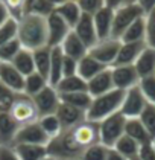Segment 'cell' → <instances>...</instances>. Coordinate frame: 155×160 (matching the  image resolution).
<instances>
[{
	"instance_id": "obj_55",
	"label": "cell",
	"mask_w": 155,
	"mask_h": 160,
	"mask_svg": "<svg viewBox=\"0 0 155 160\" xmlns=\"http://www.w3.org/2000/svg\"><path fill=\"white\" fill-rule=\"evenodd\" d=\"M6 90H8V88H6V87H5L3 84H2V82H0V96H2V95H3V93H5Z\"/></svg>"
},
{
	"instance_id": "obj_25",
	"label": "cell",
	"mask_w": 155,
	"mask_h": 160,
	"mask_svg": "<svg viewBox=\"0 0 155 160\" xmlns=\"http://www.w3.org/2000/svg\"><path fill=\"white\" fill-rule=\"evenodd\" d=\"M53 12L58 14L61 18L70 26V29H73L76 26V23L79 22V18L82 15V11H81V8L78 6L76 2H64L62 5L55 8Z\"/></svg>"
},
{
	"instance_id": "obj_11",
	"label": "cell",
	"mask_w": 155,
	"mask_h": 160,
	"mask_svg": "<svg viewBox=\"0 0 155 160\" xmlns=\"http://www.w3.org/2000/svg\"><path fill=\"white\" fill-rule=\"evenodd\" d=\"M49 140L50 139L46 136V133L43 131V128L40 127V123L36 121V122L22 125L18 128L14 145L27 143V145H44V147H47Z\"/></svg>"
},
{
	"instance_id": "obj_26",
	"label": "cell",
	"mask_w": 155,
	"mask_h": 160,
	"mask_svg": "<svg viewBox=\"0 0 155 160\" xmlns=\"http://www.w3.org/2000/svg\"><path fill=\"white\" fill-rule=\"evenodd\" d=\"M9 64H12L20 73L23 75L24 78H26L27 75H31V73L35 72L34 53H32V50H27V49H24V48L15 55V58H14Z\"/></svg>"
},
{
	"instance_id": "obj_29",
	"label": "cell",
	"mask_w": 155,
	"mask_h": 160,
	"mask_svg": "<svg viewBox=\"0 0 155 160\" xmlns=\"http://www.w3.org/2000/svg\"><path fill=\"white\" fill-rule=\"evenodd\" d=\"M60 95L65 93H76V92H87V81H84L79 75L65 76L55 86Z\"/></svg>"
},
{
	"instance_id": "obj_19",
	"label": "cell",
	"mask_w": 155,
	"mask_h": 160,
	"mask_svg": "<svg viewBox=\"0 0 155 160\" xmlns=\"http://www.w3.org/2000/svg\"><path fill=\"white\" fill-rule=\"evenodd\" d=\"M146 43L144 41H137V43H122L117 53V58L114 66H134L140 53L144 50Z\"/></svg>"
},
{
	"instance_id": "obj_32",
	"label": "cell",
	"mask_w": 155,
	"mask_h": 160,
	"mask_svg": "<svg viewBox=\"0 0 155 160\" xmlns=\"http://www.w3.org/2000/svg\"><path fill=\"white\" fill-rule=\"evenodd\" d=\"M144 32H146V22H144V15L137 18L132 23L120 38L122 43H137V41H144Z\"/></svg>"
},
{
	"instance_id": "obj_37",
	"label": "cell",
	"mask_w": 155,
	"mask_h": 160,
	"mask_svg": "<svg viewBox=\"0 0 155 160\" xmlns=\"http://www.w3.org/2000/svg\"><path fill=\"white\" fill-rule=\"evenodd\" d=\"M138 119L142 121L143 127L146 128V131H148V134L151 136V139L154 142L155 140V105L148 104Z\"/></svg>"
},
{
	"instance_id": "obj_36",
	"label": "cell",
	"mask_w": 155,
	"mask_h": 160,
	"mask_svg": "<svg viewBox=\"0 0 155 160\" xmlns=\"http://www.w3.org/2000/svg\"><path fill=\"white\" fill-rule=\"evenodd\" d=\"M23 49L22 43L18 41V38H12L8 43H5L2 48H0V62H11L15 55Z\"/></svg>"
},
{
	"instance_id": "obj_10",
	"label": "cell",
	"mask_w": 155,
	"mask_h": 160,
	"mask_svg": "<svg viewBox=\"0 0 155 160\" xmlns=\"http://www.w3.org/2000/svg\"><path fill=\"white\" fill-rule=\"evenodd\" d=\"M32 99L35 102V107L38 110L40 118L41 116H47V114H55L61 104V98H60L58 90L53 86H50V84L46 88H43Z\"/></svg>"
},
{
	"instance_id": "obj_1",
	"label": "cell",
	"mask_w": 155,
	"mask_h": 160,
	"mask_svg": "<svg viewBox=\"0 0 155 160\" xmlns=\"http://www.w3.org/2000/svg\"><path fill=\"white\" fill-rule=\"evenodd\" d=\"M17 38L27 50H36L49 46L47 18L26 12L17 22Z\"/></svg>"
},
{
	"instance_id": "obj_31",
	"label": "cell",
	"mask_w": 155,
	"mask_h": 160,
	"mask_svg": "<svg viewBox=\"0 0 155 160\" xmlns=\"http://www.w3.org/2000/svg\"><path fill=\"white\" fill-rule=\"evenodd\" d=\"M34 53V64H35V72L47 78L49 81V70H50V55H52V48L44 46L36 50H32Z\"/></svg>"
},
{
	"instance_id": "obj_39",
	"label": "cell",
	"mask_w": 155,
	"mask_h": 160,
	"mask_svg": "<svg viewBox=\"0 0 155 160\" xmlns=\"http://www.w3.org/2000/svg\"><path fill=\"white\" fill-rule=\"evenodd\" d=\"M108 151H109V148L99 142V143H94L87 148L84 151L81 160H107Z\"/></svg>"
},
{
	"instance_id": "obj_8",
	"label": "cell",
	"mask_w": 155,
	"mask_h": 160,
	"mask_svg": "<svg viewBox=\"0 0 155 160\" xmlns=\"http://www.w3.org/2000/svg\"><path fill=\"white\" fill-rule=\"evenodd\" d=\"M146 105H148V101L144 99L143 93L140 92L138 86H135L125 92L123 102H122V107H120V113L126 119H135V118H140V114L143 113Z\"/></svg>"
},
{
	"instance_id": "obj_47",
	"label": "cell",
	"mask_w": 155,
	"mask_h": 160,
	"mask_svg": "<svg viewBox=\"0 0 155 160\" xmlns=\"http://www.w3.org/2000/svg\"><path fill=\"white\" fill-rule=\"evenodd\" d=\"M138 157L142 160H155V148L154 143H146V145H142L140 147V151H138Z\"/></svg>"
},
{
	"instance_id": "obj_7",
	"label": "cell",
	"mask_w": 155,
	"mask_h": 160,
	"mask_svg": "<svg viewBox=\"0 0 155 160\" xmlns=\"http://www.w3.org/2000/svg\"><path fill=\"white\" fill-rule=\"evenodd\" d=\"M122 46V41L117 38H105V40H99L93 48L88 49V55H91L94 60H97L99 62H102L107 67H113L119 49Z\"/></svg>"
},
{
	"instance_id": "obj_22",
	"label": "cell",
	"mask_w": 155,
	"mask_h": 160,
	"mask_svg": "<svg viewBox=\"0 0 155 160\" xmlns=\"http://www.w3.org/2000/svg\"><path fill=\"white\" fill-rule=\"evenodd\" d=\"M105 69H108L107 66H104L102 62H99L94 60L91 55H85L84 58H81L78 61V75L82 78L84 81H90L91 78H94L97 73L104 72Z\"/></svg>"
},
{
	"instance_id": "obj_46",
	"label": "cell",
	"mask_w": 155,
	"mask_h": 160,
	"mask_svg": "<svg viewBox=\"0 0 155 160\" xmlns=\"http://www.w3.org/2000/svg\"><path fill=\"white\" fill-rule=\"evenodd\" d=\"M73 75H78V61L64 55V60H62V78L73 76Z\"/></svg>"
},
{
	"instance_id": "obj_4",
	"label": "cell",
	"mask_w": 155,
	"mask_h": 160,
	"mask_svg": "<svg viewBox=\"0 0 155 160\" xmlns=\"http://www.w3.org/2000/svg\"><path fill=\"white\" fill-rule=\"evenodd\" d=\"M125 123H126V118L120 111L100 121L99 122L100 143H104L108 148L114 147V143L125 134Z\"/></svg>"
},
{
	"instance_id": "obj_56",
	"label": "cell",
	"mask_w": 155,
	"mask_h": 160,
	"mask_svg": "<svg viewBox=\"0 0 155 160\" xmlns=\"http://www.w3.org/2000/svg\"><path fill=\"white\" fill-rule=\"evenodd\" d=\"M32 2H34V0H26V11H27V6H29Z\"/></svg>"
},
{
	"instance_id": "obj_48",
	"label": "cell",
	"mask_w": 155,
	"mask_h": 160,
	"mask_svg": "<svg viewBox=\"0 0 155 160\" xmlns=\"http://www.w3.org/2000/svg\"><path fill=\"white\" fill-rule=\"evenodd\" d=\"M0 160H20L14 147H0Z\"/></svg>"
},
{
	"instance_id": "obj_38",
	"label": "cell",
	"mask_w": 155,
	"mask_h": 160,
	"mask_svg": "<svg viewBox=\"0 0 155 160\" xmlns=\"http://www.w3.org/2000/svg\"><path fill=\"white\" fill-rule=\"evenodd\" d=\"M138 88H140V92L143 93V96H144V99L148 101V104L155 105V75L140 78Z\"/></svg>"
},
{
	"instance_id": "obj_23",
	"label": "cell",
	"mask_w": 155,
	"mask_h": 160,
	"mask_svg": "<svg viewBox=\"0 0 155 160\" xmlns=\"http://www.w3.org/2000/svg\"><path fill=\"white\" fill-rule=\"evenodd\" d=\"M134 67L140 78L155 75V49L146 46L140 57L137 58V61L134 62Z\"/></svg>"
},
{
	"instance_id": "obj_58",
	"label": "cell",
	"mask_w": 155,
	"mask_h": 160,
	"mask_svg": "<svg viewBox=\"0 0 155 160\" xmlns=\"http://www.w3.org/2000/svg\"><path fill=\"white\" fill-rule=\"evenodd\" d=\"M129 160H142V159H140V157L137 156V157H132V159H129Z\"/></svg>"
},
{
	"instance_id": "obj_35",
	"label": "cell",
	"mask_w": 155,
	"mask_h": 160,
	"mask_svg": "<svg viewBox=\"0 0 155 160\" xmlns=\"http://www.w3.org/2000/svg\"><path fill=\"white\" fill-rule=\"evenodd\" d=\"M40 127L43 128V131L46 133L49 139H53L58 134H61L62 131V127H61L60 119L56 118V114H47V116H41L38 119Z\"/></svg>"
},
{
	"instance_id": "obj_30",
	"label": "cell",
	"mask_w": 155,
	"mask_h": 160,
	"mask_svg": "<svg viewBox=\"0 0 155 160\" xmlns=\"http://www.w3.org/2000/svg\"><path fill=\"white\" fill-rule=\"evenodd\" d=\"M61 102L67 104V105H72L78 110H82L87 113V110L90 108L91 105V101L93 98L90 96L88 92H76V93H65V95H60Z\"/></svg>"
},
{
	"instance_id": "obj_2",
	"label": "cell",
	"mask_w": 155,
	"mask_h": 160,
	"mask_svg": "<svg viewBox=\"0 0 155 160\" xmlns=\"http://www.w3.org/2000/svg\"><path fill=\"white\" fill-rule=\"evenodd\" d=\"M123 96H125L123 90L113 88L111 92H108L105 95L93 98L90 108L87 110V119L99 123L108 116H111L114 113H119L122 102H123Z\"/></svg>"
},
{
	"instance_id": "obj_52",
	"label": "cell",
	"mask_w": 155,
	"mask_h": 160,
	"mask_svg": "<svg viewBox=\"0 0 155 160\" xmlns=\"http://www.w3.org/2000/svg\"><path fill=\"white\" fill-rule=\"evenodd\" d=\"M107 160H128L125 159L122 154H119L116 149H113V148H109V151H108V156H107Z\"/></svg>"
},
{
	"instance_id": "obj_49",
	"label": "cell",
	"mask_w": 155,
	"mask_h": 160,
	"mask_svg": "<svg viewBox=\"0 0 155 160\" xmlns=\"http://www.w3.org/2000/svg\"><path fill=\"white\" fill-rule=\"evenodd\" d=\"M137 5L142 8V11H143L144 15L149 14V12H152L155 9V0H138Z\"/></svg>"
},
{
	"instance_id": "obj_20",
	"label": "cell",
	"mask_w": 155,
	"mask_h": 160,
	"mask_svg": "<svg viewBox=\"0 0 155 160\" xmlns=\"http://www.w3.org/2000/svg\"><path fill=\"white\" fill-rule=\"evenodd\" d=\"M60 48L65 57L73 58V60H76V61H79L81 58H84V57L88 53L87 46L78 38V35H76L73 31L69 32V35L64 38V41L61 43Z\"/></svg>"
},
{
	"instance_id": "obj_41",
	"label": "cell",
	"mask_w": 155,
	"mask_h": 160,
	"mask_svg": "<svg viewBox=\"0 0 155 160\" xmlns=\"http://www.w3.org/2000/svg\"><path fill=\"white\" fill-rule=\"evenodd\" d=\"M12 20L18 22L26 14V0H3Z\"/></svg>"
},
{
	"instance_id": "obj_3",
	"label": "cell",
	"mask_w": 155,
	"mask_h": 160,
	"mask_svg": "<svg viewBox=\"0 0 155 160\" xmlns=\"http://www.w3.org/2000/svg\"><path fill=\"white\" fill-rule=\"evenodd\" d=\"M47 156L56 160H81L84 149L73 139L70 130H62L61 134L50 139L47 143Z\"/></svg>"
},
{
	"instance_id": "obj_60",
	"label": "cell",
	"mask_w": 155,
	"mask_h": 160,
	"mask_svg": "<svg viewBox=\"0 0 155 160\" xmlns=\"http://www.w3.org/2000/svg\"><path fill=\"white\" fill-rule=\"evenodd\" d=\"M152 143H154V148H155V140H154V142H152Z\"/></svg>"
},
{
	"instance_id": "obj_40",
	"label": "cell",
	"mask_w": 155,
	"mask_h": 160,
	"mask_svg": "<svg viewBox=\"0 0 155 160\" xmlns=\"http://www.w3.org/2000/svg\"><path fill=\"white\" fill-rule=\"evenodd\" d=\"M53 11H55V6H52L47 0H34V2L27 6V11H26V12L35 14V15L46 17V18H47Z\"/></svg>"
},
{
	"instance_id": "obj_59",
	"label": "cell",
	"mask_w": 155,
	"mask_h": 160,
	"mask_svg": "<svg viewBox=\"0 0 155 160\" xmlns=\"http://www.w3.org/2000/svg\"><path fill=\"white\" fill-rule=\"evenodd\" d=\"M67 2H76V0H67Z\"/></svg>"
},
{
	"instance_id": "obj_27",
	"label": "cell",
	"mask_w": 155,
	"mask_h": 160,
	"mask_svg": "<svg viewBox=\"0 0 155 160\" xmlns=\"http://www.w3.org/2000/svg\"><path fill=\"white\" fill-rule=\"evenodd\" d=\"M62 60L64 53L60 46L52 48V55H50V70H49V84L56 86L62 79Z\"/></svg>"
},
{
	"instance_id": "obj_33",
	"label": "cell",
	"mask_w": 155,
	"mask_h": 160,
	"mask_svg": "<svg viewBox=\"0 0 155 160\" xmlns=\"http://www.w3.org/2000/svg\"><path fill=\"white\" fill-rule=\"evenodd\" d=\"M113 149H116V151H117L119 154H122L125 159L129 160V159H132V157H137V156H138L140 145H138L134 139H131L129 136L123 134L119 140L114 143Z\"/></svg>"
},
{
	"instance_id": "obj_12",
	"label": "cell",
	"mask_w": 155,
	"mask_h": 160,
	"mask_svg": "<svg viewBox=\"0 0 155 160\" xmlns=\"http://www.w3.org/2000/svg\"><path fill=\"white\" fill-rule=\"evenodd\" d=\"M111 76H113L114 88L123 90V92L138 86V81H140V76L134 66H113Z\"/></svg>"
},
{
	"instance_id": "obj_18",
	"label": "cell",
	"mask_w": 155,
	"mask_h": 160,
	"mask_svg": "<svg viewBox=\"0 0 155 160\" xmlns=\"http://www.w3.org/2000/svg\"><path fill=\"white\" fill-rule=\"evenodd\" d=\"M113 18H114V9H111L108 6H102L93 15V23H94V29L99 40H105V38L111 37Z\"/></svg>"
},
{
	"instance_id": "obj_24",
	"label": "cell",
	"mask_w": 155,
	"mask_h": 160,
	"mask_svg": "<svg viewBox=\"0 0 155 160\" xmlns=\"http://www.w3.org/2000/svg\"><path fill=\"white\" fill-rule=\"evenodd\" d=\"M125 134L129 136L131 139H134L140 147L152 142L151 136L148 134L146 128L143 127V123H142V121H140L138 118H135V119H126V123H125Z\"/></svg>"
},
{
	"instance_id": "obj_57",
	"label": "cell",
	"mask_w": 155,
	"mask_h": 160,
	"mask_svg": "<svg viewBox=\"0 0 155 160\" xmlns=\"http://www.w3.org/2000/svg\"><path fill=\"white\" fill-rule=\"evenodd\" d=\"M43 160H56V159H53V157H50V156H46Z\"/></svg>"
},
{
	"instance_id": "obj_44",
	"label": "cell",
	"mask_w": 155,
	"mask_h": 160,
	"mask_svg": "<svg viewBox=\"0 0 155 160\" xmlns=\"http://www.w3.org/2000/svg\"><path fill=\"white\" fill-rule=\"evenodd\" d=\"M76 3L84 14H90V15H94L102 6H105L104 0H76Z\"/></svg>"
},
{
	"instance_id": "obj_50",
	"label": "cell",
	"mask_w": 155,
	"mask_h": 160,
	"mask_svg": "<svg viewBox=\"0 0 155 160\" xmlns=\"http://www.w3.org/2000/svg\"><path fill=\"white\" fill-rule=\"evenodd\" d=\"M9 18H11V15H9V12H8V8L5 6L3 0H0V26L5 25Z\"/></svg>"
},
{
	"instance_id": "obj_43",
	"label": "cell",
	"mask_w": 155,
	"mask_h": 160,
	"mask_svg": "<svg viewBox=\"0 0 155 160\" xmlns=\"http://www.w3.org/2000/svg\"><path fill=\"white\" fill-rule=\"evenodd\" d=\"M15 37H17V22L9 18L5 25L0 26V48Z\"/></svg>"
},
{
	"instance_id": "obj_9",
	"label": "cell",
	"mask_w": 155,
	"mask_h": 160,
	"mask_svg": "<svg viewBox=\"0 0 155 160\" xmlns=\"http://www.w3.org/2000/svg\"><path fill=\"white\" fill-rule=\"evenodd\" d=\"M72 136L75 139V142L82 148L84 151L88 147L99 143L100 142V136H99V123L93 122V121H88L85 119L84 122H81L79 125L70 128Z\"/></svg>"
},
{
	"instance_id": "obj_51",
	"label": "cell",
	"mask_w": 155,
	"mask_h": 160,
	"mask_svg": "<svg viewBox=\"0 0 155 160\" xmlns=\"http://www.w3.org/2000/svg\"><path fill=\"white\" fill-rule=\"evenodd\" d=\"M105 2V6L111 8V9H117L120 6H123L125 0H104Z\"/></svg>"
},
{
	"instance_id": "obj_54",
	"label": "cell",
	"mask_w": 155,
	"mask_h": 160,
	"mask_svg": "<svg viewBox=\"0 0 155 160\" xmlns=\"http://www.w3.org/2000/svg\"><path fill=\"white\" fill-rule=\"evenodd\" d=\"M137 3H138V0H125L123 5H137Z\"/></svg>"
},
{
	"instance_id": "obj_14",
	"label": "cell",
	"mask_w": 155,
	"mask_h": 160,
	"mask_svg": "<svg viewBox=\"0 0 155 160\" xmlns=\"http://www.w3.org/2000/svg\"><path fill=\"white\" fill-rule=\"evenodd\" d=\"M0 82L14 93L24 92V76L9 62L0 64Z\"/></svg>"
},
{
	"instance_id": "obj_42",
	"label": "cell",
	"mask_w": 155,
	"mask_h": 160,
	"mask_svg": "<svg viewBox=\"0 0 155 160\" xmlns=\"http://www.w3.org/2000/svg\"><path fill=\"white\" fill-rule=\"evenodd\" d=\"M146 22V32H144V43L148 48L155 49V9L152 12L144 15Z\"/></svg>"
},
{
	"instance_id": "obj_16",
	"label": "cell",
	"mask_w": 155,
	"mask_h": 160,
	"mask_svg": "<svg viewBox=\"0 0 155 160\" xmlns=\"http://www.w3.org/2000/svg\"><path fill=\"white\" fill-rule=\"evenodd\" d=\"M55 114L60 119L62 130H70V128L79 125L81 122H84L87 119V113L85 111L78 110V108H75L72 105H67L64 102L60 104V107H58Z\"/></svg>"
},
{
	"instance_id": "obj_13",
	"label": "cell",
	"mask_w": 155,
	"mask_h": 160,
	"mask_svg": "<svg viewBox=\"0 0 155 160\" xmlns=\"http://www.w3.org/2000/svg\"><path fill=\"white\" fill-rule=\"evenodd\" d=\"M70 26L67 25L56 12H52L47 17V37H49V48L61 46L64 38L69 35Z\"/></svg>"
},
{
	"instance_id": "obj_61",
	"label": "cell",
	"mask_w": 155,
	"mask_h": 160,
	"mask_svg": "<svg viewBox=\"0 0 155 160\" xmlns=\"http://www.w3.org/2000/svg\"><path fill=\"white\" fill-rule=\"evenodd\" d=\"M0 64H2V62H0Z\"/></svg>"
},
{
	"instance_id": "obj_28",
	"label": "cell",
	"mask_w": 155,
	"mask_h": 160,
	"mask_svg": "<svg viewBox=\"0 0 155 160\" xmlns=\"http://www.w3.org/2000/svg\"><path fill=\"white\" fill-rule=\"evenodd\" d=\"M14 149L20 160H43L47 156V148L44 145L18 143V145H14Z\"/></svg>"
},
{
	"instance_id": "obj_6",
	"label": "cell",
	"mask_w": 155,
	"mask_h": 160,
	"mask_svg": "<svg viewBox=\"0 0 155 160\" xmlns=\"http://www.w3.org/2000/svg\"><path fill=\"white\" fill-rule=\"evenodd\" d=\"M144 14L138 5H123L117 9H114V18H113V31L111 37L120 40L123 32L140 17Z\"/></svg>"
},
{
	"instance_id": "obj_5",
	"label": "cell",
	"mask_w": 155,
	"mask_h": 160,
	"mask_svg": "<svg viewBox=\"0 0 155 160\" xmlns=\"http://www.w3.org/2000/svg\"><path fill=\"white\" fill-rule=\"evenodd\" d=\"M9 116L20 127L26 125V123L36 122L40 119V114H38L34 99L27 95H24V93H17L15 101H14L11 110H9Z\"/></svg>"
},
{
	"instance_id": "obj_34",
	"label": "cell",
	"mask_w": 155,
	"mask_h": 160,
	"mask_svg": "<svg viewBox=\"0 0 155 160\" xmlns=\"http://www.w3.org/2000/svg\"><path fill=\"white\" fill-rule=\"evenodd\" d=\"M49 86V81L47 78H44L43 75L34 73L27 75L26 78H24V95H27V96H31V98H34L35 95H38L43 88H46Z\"/></svg>"
},
{
	"instance_id": "obj_53",
	"label": "cell",
	"mask_w": 155,
	"mask_h": 160,
	"mask_svg": "<svg viewBox=\"0 0 155 160\" xmlns=\"http://www.w3.org/2000/svg\"><path fill=\"white\" fill-rule=\"evenodd\" d=\"M47 2L52 5V6H55V8H56V6L62 5V3H64V2H67V0H47Z\"/></svg>"
},
{
	"instance_id": "obj_21",
	"label": "cell",
	"mask_w": 155,
	"mask_h": 160,
	"mask_svg": "<svg viewBox=\"0 0 155 160\" xmlns=\"http://www.w3.org/2000/svg\"><path fill=\"white\" fill-rule=\"evenodd\" d=\"M18 128L20 125L9 116V113H0V147H14Z\"/></svg>"
},
{
	"instance_id": "obj_45",
	"label": "cell",
	"mask_w": 155,
	"mask_h": 160,
	"mask_svg": "<svg viewBox=\"0 0 155 160\" xmlns=\"http://www.w3.org/2000/svg\"><path fill=\"white\" fill-rule=\"evenodd\" d=\"M17 93H14L11 90H6L2 96H0V113H9L12 104L15 101Z\"/></svg>"
},
{
	"instance_id": "obj_17",
	"label": "cell",
	"mask_w": 155,
	"mask_h": 160,
	"mask_svg": "<svg viewBox=\"0 0 155 160\" xmlns=\"http://www.w3.org/2000/svg\"><path fill=\"white\" fill-rule=\"evenodd\" d=\"M113 88H114V84H113V76H111V67L105 69L104 72L97 73L94 78L87 81V92L90 93L91 98L105 95Z\"/></svg>"
},
{
	"instance_id": "obj_15",
	"label": "cell",
	"mask_w": 155,
	"mask_h": 160,
	"mask_svg": "<svg viewBox=\"0 0 155 160\" xmlns=\"http://www.w3.org/2000/svg\"><path fill=\"white\" fill-rule=\"evenodd\" d=\"M72 31L78 35V38L82 41L84 44L87 46V49L93 48L96 43L99 41L97 34H96V29H94V23H93V15H90V14L82 12L79 22L76 23V26L73 28Z\"/></svg>"
}]
</instances>
